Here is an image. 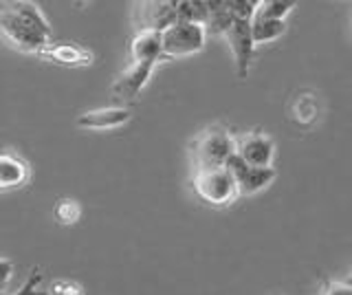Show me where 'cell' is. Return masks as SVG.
<instances>
[{"mask_svg":"<svg viewBox=\"0 0 352 295\" xmlns=\"http://www.w3.org/2000/svg\"><path fill=\"white\" fill-rule=\"evenodd\" d=\"M0 34L20 51L40 53L49 47L51 27L36 3L16 0L0 3Z\"/></svg>","mask_w":352,"mask_h":295,"instance_id":"6da1fadb","label":"cell"},{"mask_svg":"<svg viewBox=\"0 0 352 295\" xmlns=\"http://www.w3.org/2000/svg\"><path fill=\"white\" fill-rule=\"evenodd\" d=\"M236 155V137L225 126H209L198 133L190 146V159L194 174L227 168L229 159Z\"/></svg>","mask_w":352,"mask_h":295,"instance_id":"7a4b0ae2","label":"cell"},{"mask_svg":"<svg viewBox=\"0 0 352 295\" xmlns=\"http://www.w3.org/2000/svg\"><path fill=\"white\" fill-rule=\"evenodd\" d=\"M192 188L198 199L212 207H227L238 199L236 181L227 168L194 174Z\"/></svg>","mask_w":352,"mask_h":295,"instance_id":"3957f363","label":"cell"},{"mask_svg":"<svg viewBox=\"0 0 352 295\" xmlns=\"http://www.w3.org/2000/svg\"><path fill=\"white\" fill-rule=\"evenodd\" d=\"M205 27L190 25V23H174L170 29L161 34V51L163 58L176 60L187 58L205 49Z\"/></svg>","mask_w":352,"mask_h":295,"instance_id":"277c9868","label":"cell"},{"mask_svg":"<svg viewBox=\"0 0 352 295\" xmlns=\"http://www.w3.org/2000/svg\"><path fill=\"white\" fill-rule=\"evenodd\" d=\"M137 31H154L163 34L176 23V3L174 0H146L135 9Z\"/></svg>","mask_w":352,"mask_h":295,"instance_id":"5b68a950","label":"cell"},{"mask_svg":"<svg viewBox=\"0 0 352 295\" xmlns=\"http://www.w3.org/2000/svg\"><path fill=\"white\" fill-rule=\"evenodd\" d=\"M227 170L231 172V177L236 181L238 196H253L262 190H267L275 179L273 168H253L247 166L245 161H240L236 155L229 159Z\"/></svg>","mask_w":352,"mask_h":295,"instance_id":"8992f818","label":"cell"},{"mask_svg":"<svg viewBox=\"0 0 352 295\" xmlns=\"http://www.w3.org/2000/svg\"><path fill=\"white\" fill-rule=\"evenodd\" d=\"M225 40L231 49V56H234L236 62V73L240 80H245L249 75V67H251V58H253V38H251V20H238L234 18V23L227 29Z\"/></svg>","mask_w":352,"mask_h":295,"instance_id":"52a82bcc","label":"cell"},{"mask_svg":"<svg viewBox=\"0 0 352 295\" xmlns=\"http://www.w3.org/2000/svg\"><path fill=\"white\" fill-rule=\"evenodd\" d=\"M236 157L253 168H273L275 144L264 133H247L236 139Z\"/></svg>","mask_w":352,"mask_h":295,"instance_id":"ba28073f","label":"cell"},{"mask_svg":"<svg viewBox=\"0 0 352 295\" xmlns=\"http://www.w3.org/2000/svg\"><path fill=\"white\" fill-rule=\"evenodd\" d=\"M152 64H141V62H130L128 69L117 78L113 84V93L124 102H132L141 95V91L146 89V84L152 75Z\"/></svg>","mask_w":352,"mask_h":295,"instance_id":"9c48e42d","label":"cell"},{"mask_svg":"<svg viewBox=\"0 0 352 295\" xmlns=\"http://www.w3.org/2000/svg\"><path fill=\"white\" fill-rule=\"evenodd\" d=\"M132 119V113L124 106H106L95 108V111H86L77 117V126L86 130H115L128 124Z\"/></svg>","mask_w":352,"mask_h":295,"instance_id":"30bf717a","label":"cell"},{"mask_svg":"<svg viewBox=\"0 0 352 295\" xmlns=\"http://www.w3.org/2000/svg\"><path fill=\"white\" fill-rule=\"evenodd\" d=\"M31 177L29 163L16 152H0V192L20 190Z\"/></svg>","mask_w":352,"mask_h":295,"instance_id":"8fae6325","label":"cell"},{"mask_svg":"<svg viewBox=\"0 0 352 295\" xmlns=\"http://www.w3.org/2000/svg\"><path fill=\"white\" fill-rule=\"evenodd\" d=\"M163 58L161 51V34L154 31H137L130 42V62L141 64H157Z\"/></svg>","mask_w":352,"mask_h":295,"instance_id":"7c38bea8","label":"cell"},{"mask_svg":"<svg viewBox=\"0 0 352 295\" xmlns=\"http://www.w3.org/2000/svg\"><path fill=\"white\" fill-rule=\"evenodd\" d=\"M38 56L51 60L53 64H60V67H88V64H93V60H95L93 51L75 47V45L47 47V49H42Z\"/></svg>","mask_w":352,"mask_h":295,"instance_id":"4fadbf2b","label":"cell"},{"mask_svg":"<svg viewBox=\"0 0 352 295\" xmlns=\"http://www.w3.org/2000/svg\"><path fill=\"white\" fill-rule=\"evenodd\" d=\"M234 23V16L227 9V0L225 3H207V20H205V34H214V36H225L227 29Z\"/></svg>","mask_w":352,"mask_h":295,"instance_id":"5bb4252c","label":"cell"},{"mask_svg":"<svg viewBox=\"0 0 352 295\" xmlns=\"http://www.w3.org/2000/svg\"><path fill=\"white\" fill-rule=\"evenodd\" d=\"M286 23L284 20H264V18H251V38L253 45H267L284 36Z\"/></svg>","mask_w":352,"mask_h":295,"instance_id":"9a60e30c","label":"cell"},{"mask_svg":"<svg viewBox=\"0 0 352 295\" xmlns=\"http://www.w3.org/2000/svg\"><path fill=\"white\" fill-rule=\"evenodd\" d=\"M207 3L203 0H179L176 3V23H190L205 27Z\"/></svg>","mask_w":352,"mask_h":295,"instance_id":"2e32d148","label":"cell"},{"mask_svg":"<svg viewBox=\"0 0 352 295\" xmlns=\"http://www.w3.org/2000/svg\"><path fill=\"white\" fill-rule=\"evenodd\" d=\"M295 9L293 0H264L258 3V9L253 18H264V20H284Z\"/></svg>","mask_w":352,"mask_h":295,"instance_id":"e0dca14e","label":"cell"},{"mask_svg":"<svg viewBox=\"0 0 352 295\" xmlns=\"http://www.w3.org/2000/svg\"><path fill=\"white\" fill-rule=\"evenodd\" d=\"M291 115L297 124H313L315 117H317V106H315V100L311 95H297L295 102H293V108H291Z\"/></svg>","mask_w":352,"mask_h":295,"instance_id":"ac0fdd59","label":"cell"},{"mask_svg":"<svg viewBox=\"0 0 352 295\" xmlns=\"http://www.w3.org/2000/svg\"><path fill=\"white\" fill-rule=\"evenodd\" d=\"M53 216L60 225H75L82 218V205L75 199H60L53 207Z\"/></svg>","mask_w":352,"mask_h":295,"instance_id":"d6986e66","label":"cell"},{"mask_svg":"<svg viewBox=\"0 0 352 295\" xmlns=\"http://www.w3.org/2000/svg\"><path fill=\"white\" fill-rule=\"evenodd\" d=\"M227 9L238 20H251L258 9V3L256 0H227Z\"/></svg>","mask_w":352,"mask_h":295,"instance_id":"ffe728a7","label":"cell"},{"mask_svg":"<svg viewBox=\"0 0 352 295\" xmlns=\"http://www.w3.org/2000/svg\"><path fill=\"white\" fill-rule=\"evenodd\" d=\"M47 295H84L82 284H77L73 280H53L49 284Z\"/></svg>","mask_w":352,"mask_h":295,"instance_id":"44dd1931","label":"cell"},{"mask_svg":"<svg viewBox=\"0 0 352 295\" xmlns=\"http://www.w3.org/2000/svg\"><path fill=\"white\" fill-rule=\"evenodd\" d=\"M40 282H42V273L40 269H33L29 273L27 282L22 284L18 291H14L11 295H47V291H40Z\"/></svg>","mask_w":352,"mask_h":295,"instance_id":"7402d4cb","label":"cell"},{"mask_svg":"<svg viewBox=\"0 0 352 295\" xmlns=\"http://www.w3.org/2000/svg\"><path fill=\"white\" fill-rule=\"evenodd\" d=\"M11 278H14V262L5 256H0V293H5Z\"/></svg>","mask_w":352,"mask_h":295,"instance_id":"603a6c76","label":"cell"},{"mask_svg":"<svg viewBox=\"0 0 352 295\" xmlns=\"http://www.w3.org/2000/svg\"><path fill=\"white\" fill-rule=\"evenodd\" d=\"M344 284H346V287H350V289H352V271H350V273H348V276H346Z\"/></svg>","mask_w":352,"mask_h":295,"instance_id":"cb8c5ba5","label":"cell"}]
</instances>
